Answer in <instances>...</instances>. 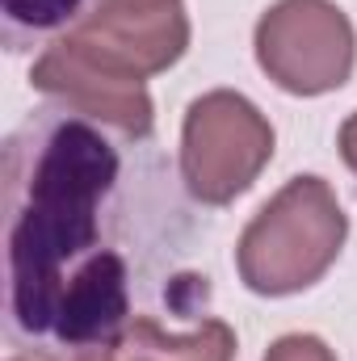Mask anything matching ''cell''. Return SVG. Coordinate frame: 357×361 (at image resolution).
<instances>
[{
  "mask_svg": "<svg viewBox=\"0 0 357 361\" xmlns=\"http://www.w3.org/2000/svg\"><path fill=\"white\" fill-rule=\"evenodd\" d=\"M97 8V0H0V38L8 51L51 47L72 34Z\"/></svg>",
  "mask_w": 357,
  "mask_h": 361,
  "instance_id": "cell-8",
  "label": "cell"
},
{
  "mask_svg": "<svg viewBox=\"0 0 357 361\" xmlns=\"http://www.w3.org/2000/svg\"><path fill=\"white\" fill-rule=\"evenodd\" d=\"M273 160L269 118L231 89L202 92L181 122V180L202 206H231Z\"/></svg>",
  "mask_w": 357,
  "mask_h": 361,
  "instance_id": "cell-3",
  "label": "cell"
},
{
  "mask_svg": "<svg viewBox=\"0 0 357 361\" xmlns=\"http://www.w3.org/2000/svg\"><path fill=\"white\" fill-rule=\"evenodd\" d=\"M63 38L105 68L147 80L185 55L189 13L181 0H97V8Z\"/></svg>",
  "mask_w": 357,
  "mask_h": 361,
  "instance_id": "cell-6",
  "label": "cell"
},
{
  "mask_svg": "<svg viewBox=\"0 0 357 361\" xmlns=\"http://www.w3.org/2000/svg\"><path fill=\"white\" fill-rule=\"evenodd\" d=\"M4 361H109V349H85V353H13Z\"/></svg>",
  "mask_w": 357,
  "mask_h": 361,
  "instance_id": "cell-11",
  "label": "cell"
},
{
  "mask_svg": "<svg viewBox=\"0 0 357 361\" xmlns=\"http://www.w3.org/2000/svg\"><path fill=\"white\" fill-rule=\"evenodd\" d=\"M349 240V214L315 173L290 177L253 214L236 244V269L253 294L286 298L311 290L337 265Z\"/></svg>",
  "mask_w": 357,
  "mask_h": 361,
  "instance_id": "cell-2",
  "label": "cell"
},
{
  "mask_svg": "<svg viewBox=\"0 0 357 361\" xmlns=\"http://www.w3.org/2000/svg\"><path fill=\"white\" fill-rule=\"evenodd\" d=\"M236 332L223 319H202L189 332H169L156 315H135L109 345V361H236Z\"/></svg>",
  "mask_w": 357,
  "mask_h": 361,
  "instance_id": "cell-7",
  "label": "cell"
},
{
  "mask_svg": "<svg viewBox=\"0 0 357 361\" xmlns=\"http://www.w3.org/2000/svg\"><path fill=\"white\" fill-rule=\"evenodd\" d=\"M257 63L290 97H324L349 85L357 63L353 21L332 0H277L253 34Z\"/></svg>",
  "mask_w": 357,
  "mask_h": 361,
  "instance_id": "cell-4",
  "label": "cell"
},
{
  "mask_svg": "<svg viewBox=\"0 0 357 361\" xmlns=\"http://www.w3.org/2000/svg\"><path fill=\"white\" fill-rule=\"evenodd\" d=\"M30 85L47 101L89 118V122L131 139V143H147L156 130V105H152L147 80L105 68L101 59L85 55L68 38H55L34 59Z\"/></svg>",
  "mask_w": 357,
  "mask_h": 361,
  "instance_id": "cell-5",
  "label": "cell"
},
{
  "mask_svg": "<svg viewBox=\"0 0 357 361\" xmlns=\"http://www.w3.org/2000/svg\"><path fill=\"white\" fill-rule=\"evenodd\" d=\"M337 147H341V160L349 164V173L357 177V109L341 122V130H337Z\"/></svg>",
  "mask_w": 357,
  "mask_h": 361,
  "instance_id": "cell-10",
  "label": "cell"
},
{
  "mask_svg": "<svg viewBox=\"0 0 357 361\" xmlns=\"http://www.w3.org/2000/svg\"><path fill=\"white\" fill-rule=\"evenodd\" d=\"M265 361H337V353L320 336H311V332H290V336L269 345Z\"/></svg>",
  "mask_w": 357,
  "mask_h": 361,
  "instance_id": "cell-9",
  "label": "cell"
},
{
  "mask_svg": "<svg viewBox=\"0 0 357 361\" xmlns=\"http://www.w3.org/2000/svg\"><path fill=\"white\" fill-rule=\"evenodd\" d=\"M126 147L55 101L4 139V324L17 349H109L135 319Z\"/></svg>",
  "mask_w": 357,
  "mask_h": 361,
  "instance_id": "cell-1",
  "label": "cell"
}]
</instances>
